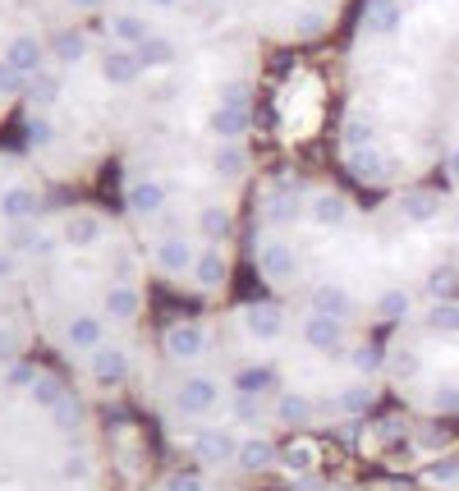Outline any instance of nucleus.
Returning a JSON list of instances; mask_svg holds the SVG:
<instances>
[{
  "mask_svg": "<svg viewBox=\"0 0 459 491\" xmlns=\"http://www.w3.org/2000/svg\"><path fill=\"white\" fill-rule=\"evenodd\" d=\"M395 202H400V211H404V221H409V226H423V230L437 226L441 211H446L441 194H431V188H409V194H400Z\"/></svg>",
  "mask_w": 459,
  "mask_h": 491,
  "instance_id": "nucleus-1",
  "label": "nucleus"
},
{
  "mask_svg": "<svg viewBox=\"0 0 459 491\" xmlns=\"http://www.w3.org/2000/svg\"><path fill=\"white\" fill-rule=\"evenodd\" d=\"M418 326L431 336H459V298H431L418 317Z\"/></svg>",
  "mask_w": 459,
  "mask_h": 491,
  "instance_id": "nucleus-2",
  "label": "nucleus"
},
{
  "mask_svg": "<svg viewBox=\"0 0 459 491\" xmlns=\"http://www.w3.org/2000/svg\"><path fill=\"white\" fill-rule=\"evenodd\" d=\"M427 408H431V414H441V418L459 414V381H441V386H431L427 391Z\"/></svg>",
  "mask_w": 459,
  "mask_h": 491,
  "instance_id": "nucleus-3",
  "label": "nucleus"
},
{
  "mask_svg": "<svg viewBox=\"0 0 459 491\" xmlns=\"http://www.w3.org/2000/svg\"><path fill=\"white\" fill-rule=\"evenodd\" d=\"M427 473H431V482H459V455H446V459H437Z\"/></svg>",
  "mask_w": 459,
  "mask_h": 491,
  "instance_id": "nucleus-4",
  "label": "nucleus"
},
{
  "mask_svg": "<svg viewBox=\"0 0 459 491\" xmlns=\"http://www.w3.org/2000/svg\"><path fill=\"white\" fill-rule=\"evenodd\" d=\"M446 175H450V179L459 184V143H455V147L446 152Z\"/></svg>",
  "mask_w": 459,
  "mask_h": 491,
  "instance_id": "nucleus-5",
  "label": "nucleus"
}]
</instances>
